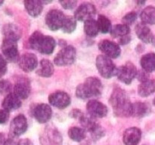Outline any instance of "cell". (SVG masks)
Segmentation results:
<instances>
[{"mask_svg":"<svg viewBox=\"0 0 155 145\" xmlns=\"http://www.w3.org/2000/svg\"><path fill=\"white\" fill-rule=\"evenodd\" d=\"M130 41H131V37H130V36H129L128 35V36H126L122 38H120L119 44H120V45H126V44H128Z\"/></svg>","mask_w":155,"mask_h":145,"instance_id":"f35d334b","label":"cell"},{"mask_svg":"<svg viewBox=\"0 0 155 145\" xmlns=\"http://www.w3.org/2000/svg\"><path fill=\"white\" fill-rule=\"evenodd\" d=\"M142 69L147 72H152L155 70V53H148L142 56L141 59Z\"/></svg>","mask_w":155,"mask_h":145,"instance_id":"d4e9b609","label":"cell"},{"mask_svg":"<svg viewBox=\"0 0 155 145\" xmlns=\"http://www.w3.org/2000/svg\"><path fill=\"white\" fill-rule=\"evenodd\" d=\"M18 65L24 72H31L37 67V57L33 53H25L20 57Z\"/></svg>","mask_w":155,"mask_h":145,"instance_id":"9a60e30c","label":"cell"},{"mask_svg":"<svg viewBox=\"0 0 155 145\" xmlns=\"http://www.w3.org/2000/svg\"><path fill=\"white\" fill-rule=\"evenodd\" d=\"M84 31L86 34L90 37L96 36L99 32L97 21L94 19L86 21L84 23Z\"/></svg>","mask_w":155,"mask_h":145,"instance_id":"f546056e","label":"cell"},{"mask_svg":"<svg viewBox=\"0 0 155 145\" xmlns=\"http://www.w3.org/2000/svg\"><path fill=\"white\" fill-rule=\"evenodd\" d=\"M66 15L58 9H52L47 13L45 23L48 28L52 31L62 29Z\"/></svg>","mask_w":155,"mask_h":145,"instance_id":"8992f818","label":"cell"},{"mask_svg":"<svg viewBox=\"0 0 155 145\" xmlns=\"http://www.w3.org/2000/svg\"><path fill=\"white\" fill-rule=\"evenodd\" d=\"M12 89V85L8 80L2 79L0 81V94L1 95H9Z\"/></svg>","mask_w":155,"mask_h":145,"instance_id":"d6a6232c","label":"cell"},{"mask_svg":"<svg viewBox=\"0 0 155 145\" xmlns=\"http://www.w3.org/2000/svg\"><path fill=\"white\" fill-rule=\"evenodd\" d=\"M5 135L2 134V133L0 132V145H5Z\"/></svg>","mask_w":155,"mask_h":145,"instance_id":"b9f144b4","label":"cell"},{"mask_svg":"<svg viewBox=\"0 0 155 145\" xmlns=\"http://www.w3.org/2000/svg\"><path fill=\"white\" fill-rule=\"evenodd\" d=\"M3 3H4V2H3V1H2V0H0V6H1L3 4Z\"/></svg>","mask_w":155,"mask_h":145,"instance_id":"ee69618b","label":"cell"},{"mask_svg":"<svg viewBox=\"0 0 155 145\" xmlns=\"http://www.w3.org/2000/svg\"><path fill=\"white\" fill-rule=\"evenodd\" d=\"M88 114L93 118H103L107 116L108 109L104 104L96 100H91L86 104Z\"/></svg>","mask_w":155,"mask_h":145,"instance_id":"5bb4252c","label":"cell"},{"mask_svg":"<svg viewBox=\"0 0 155 145\" xmlns=\"http://www.w3.org/2000/svg\"><path fill=\"white\" fill-rule=\"evenodd\" d=\"M142 22L145 24L154 25L155 24V7L149 5L145 8L140 14Z\"/></svg>","mask_w":155,"mask_h":145,"instance_id":"4316f807","label":"cell"},{"mask_svg":"<svg viewBox=\"0 0 155 145\" xmlns=\"http://www.w3.org/2000/svg\"><path fill=\"white\" fill-rule=\"evenodd\" d=\"M76 27H77V20L75 19V18L67 15L65 17L64 22L62 27L63 31L67 33H71L75 30Z\"/></svg>","mask_w":155,"mask_h":145,"instance_id":"1f68e13d","label":"cell"},{"mask_svg":"<svg viewBox=\"0 0 155 145\" xmlns=\"http://www.w3.org/2000/svg\"><path fill=\"white\" fill-rule=\"evenodd\" d=\"M2 106L3 110H5L8 112H12L21 107V101L15 94L10 93L9 95H6L5 98H4Z\"/></svg>","mask_w":155,"mask_h":145,"instance_id":"44dd1931","label":"cell"},{"mask_svg":"<svg viewBox=\"0 0 155 145\" xmlns=\"http://www.w3.org/2000/svg\"><path fill=\"white\" fill-rule=\"evenodd\" d=\"M14 94L20 99H27L30 94V81L25 77H20L14 85Z\"/></svg>","mask_w":155,"mask_h":145,"instance_id":"2e32d148","label":"cell"},{"mask_svg":"<svg viewBox=\"0 0 155 145\" xmlns=\"http://www.w3.org/2000/svg\"><path fill=\"white\" fill-rule=\"evenodd\" d=\"M137 76L138 80L141 82H143L147 81V80L149 79V75H148V72H145V70H140L139 72H137Z\"/></svg>","mask_w":155,"mask_h":145,"instance_id":"8d00e7d4","label":"cell"},{"mask_svg":"<svg viewBox=\"0 0 155 145\" xmlns=\"http://www.w3.org/2000/svg\"><path fill=\"white\" fill-rule=\"evenodd\" d=\"M96 14V8L92 3L84 2L80 5L74 13V18L77 21H86L93 19Z\"/></svg>","mask_w":155,"mask_h":145,"instance_id":"30bf717a","label":"cell"},{"mask_svg":"<svg viewBox=\"0 0 155 145\" xmlns=\"http://www.w3.org/2000/svg\"><path fill=\"white\" fill-rule=\"evenodd\" d=\"M2 33L4 39L18 42L21 37V30L14 24H7L3 27Z\"/></svg>","mask_w":155,"mask_h":145,"instance_id":"ffe728a7","label":"cell"},{"mask_svg":"<svg viewBox=\"0 0 155 145\" xmlns=\"http://www.w3.org/2000/svg\"><path fill=\"white\" fill-rule=\"evenodd\" d=\"M26 10L32 17H38L43 10V3L39 0H27L24 2Z\"/></svg>","mask_w":155,"mask_h":145,"instance_id":"7402d4cb","label":"cell"},{"mask_svg":"<svg viewBox=\"0 0 155 145\" xmlns=\"http://www.w3.org/2000/svg\"><path fill=\"white\" fill-rule=\"evenodd\" d=\"M27 129V118L22 114L15 116L10 124V135L12 137H19Z\"/></svg>","mask_w":155,"mask_h":145,"instance_id":"7c38bea8","label":"cell"},{"mask_svg":"<svg viewBox=\"0 0 155 145\" xmlns=\"http://www.w3.org/2000/svg\"><path fill=\"white\" fill-rule=\"evenodd\" d=\"M154 106H155V98H154Z\"/></svg>","mask_w":155,"mask_h":145,"instance_id":"f6af8a7d","label":"cell"},{"mask_svg":"<svg viewBox=\"0 0 155 145\" xmlns=\"http://www.w3.org/2000/svg\"><path fill=\"white\" fill-rule=\"evenodd\" d=\"M151 108L149 105L144 102H136L133 104L132 116L136 117H144L149 114Z\"/></svg>","mask_w":155,"mask_h":145,"instance_id":"484cf974","label":"cell"},{"mask_svg":"<svg viewBox=\"0 0 155 145\" xmlns=\"http://www.w3.org/2000/svg\"><path fill=\"white\" fill-rule=\"evenodd\" d=\"M137 69L131 62H127L117 68V76L118 79L127 85H130L137 75Z\"/></svg>","mask_w":155,"mask_h":145,"instance_id":"52a82bcc","label":"cell"},{"mask_svg":"<svg viewBox=\"0 0 155 145\" xmlns=\"http://www.w3.org/2000/svg\"><path fill=\"white\" fill-rule=\"evenodd\" d=\"M77 51L72 45H68L62 48L54 58V63L57 66H64L73 64L76 60Z\"/></svg>","mask_w":155,"mask_h":145,"instance_id":"5b68a950","label":"cell"},{"mask_svg":"<svg viewBox=\"0 0 155 145\" xmlns=\"http://www.w3.org/2000/svg\"><path fill=\"white\" fill-rule=\"evenodd\" d=\"M7 72V61L4 56L0 54V78L3 76Z\"/></svg>","mask_w":155,"mask_h":145,"instance_id":"e575fe53","label":"cell"},{"mask_svg":"<svg viewBox=\"0 0 155 145\" xmlns=\"http://www.w3.org/2000/svg\"><path fill=\"white\" fill-rule=\"evenodd\" d=\"M9 119V112L5 110H0V124H5Z\"/></svg>","mask_w":155,"mask_h":145,"instance_id":"74e56055","label":"cell"},{"mask_svg":"<svg viewBox=\"0 0 155 145\" xmlns=\"http://www.w3.org/2000/svg\"><path fill=\"white\" fill-rule=\"evenodd\" d=\"M102 93V84L99 79L89 77L82 84L79 85L76 89V95L80 99H89L98 98Z\"/></svg>","mask_w":155,"mask_h":145,"instance_id":"3957f363","label":"cell"},{"mask_svg":"<svg viewBox=\"0 0 155 145\" xmlns=\"http://www.w3.org/2000/svg\"><path fill=\"white\" fill-rule=\"evenodd\" d=\"M130 32V27L126 24H117L112 27L110 35L113 38H122L128 36Z\"/></svg>","mask_w":155,"mask_h":145,"instance_id":"f1b7e54d","label":"cell"},{"mask_svg":"<svg viewBox=\"0 0 155 145\" xmlns=\"http://www.w3.org/2000/svg\"><path fill=\"white\" fill-rule=\"evenodd\" d=\"M136 33L138 38L143 42L147 44L154 42L155 38L152 32L146 24L139 23L136 26Z\"/></svg>","mask_w":155,"mask_h":145,"instance_id":"d6986e66","label":"cell"},{"mask_svg":"<svg viewBox=\"0 0 155 145\" xmlns=\"http://www.w3.org/2000/svg\"><path fill=\"white\" fill-rule=\"evenodd\" d=\"M82 126L86 131H89L95 139H98L103 136V131L101 126L92 118L83 114L78 118Z\"/></svg>","mask_w":155,"mask_h":145,"instance_id":"9c48e42d","label":"cell"},{"mask_svg":"<svg viewBox=\"0 0 155 145\" xmlns=\"http://www.w3.org/2000/svg\"><path fill=\"white\" fill-rule=\"evenodd\" d=\"M155 92V80L148 79L147 81L141 82L138 88V94L142 98L150 96Z\"/></svg>","mask_w":155,"mask_h":145,"instance_id":"cb8c5ba5","label":"cell"},{"mask_svg":"<svg viewBox=\"0 0 155 145\" xmlns=\"http://www.w3.org/2000/svg\"><path fill=\"white\" fill-rule=\"evenodd\" d=\"M71 97L69 95L61 91L53 92L48 96V102L50 104L61 110L68 107L71 104Z\"/></svg>","mask_w":155,"mask_h":145,"instance_id":"8fae6325","label":"cell"},{"mask_svg":"<svg viewBox=\"0 0 155 145\" xmlns=\"http://www.w3.org/2000/svg\"><path fill=\"white\" fill-rule=\"evenodd\" d=\"M54 65L47 59H42L39 63V69L36 70V73L41 77H45L48 78L52 76L54 73Z\"/></svg>","mask_w":155,"mask_h":145,"instance_id":"603a6c76","label":"cell"},{"mask_svg":"<svg viewBox=\"0 0 155 145\" xmlns=\"http://www.w3.org/2000/svg\"><path fill=\"white\" fill-rule=\"evenodd\" d=\"M96 67L98 72L102 77L105 79H110L114 76L117 75V68L110 57L101 54L98 55L96 58Z\"/></svg>","mask_w":155,"mask_h":145,"instance_id":"277c9868","label":"cell"},{"mask_svg":"<svg viewBox=\"0 0 155 145\" xmlns=\"http://www.w3.org/2000/svg\"><path fill=\"white\" fill-rule=\"evenodd\" d=\"M137 17V13L135 11H131L130 12V13L127 14L123 18V22H124V24H126V25L127 26L131 25V24H133V23L136 21Z\"/></svg>","mask_w":155,"mask_h":145,"instance_id":"836d02e7","label":"cell"},{"mask_svg":"<svg viewBox=\"0 0 155 145\" xmlns=\"http://www.w3.org/2000/svg\"><path fill=\"white\" fill-rule=\"evenodd\" d=\"M142 138V131L139 128L132 127L124 131L123 140L125 145H138Z\"/></svg>","mask_w":155,"mask_h":145,"instance_id":"ac0fdd59","label":"cell"},{"mask_svg":"<svg viewBox=\"0 0 155 145\" xmlns=\"http://www.w3.org/2000/svg\"><path fill=\"white\" fill-rule=\"evenodd\" d=\"M68 135L70 138L77 142H80L84 140L86 136V131L83 128L74 126L68 131Z\"/></svg>","mask_w":155,"mask_h":145,"instance_id":"83f0119b","label":"cell"},{"mask_svg":"<svg viewBox=\"0 0 155 145\" xmlns=\"http://www.w3.org/2000/svg\"><path fill=\"white\" fill-rule=\"evenodd\" d=\"M59 2H60V4L64 8L68 9V10L75 8V6L77 4V2L74 1V0H66V1H61Z\"/></svg>","mask_w":155,"mask_h":145,"instance_id":"d590c367","label":"cell"},{"mask_svg":"<svg viewBox=\"0 0 155 145\" xmlns=\"http://www.w3.org/2000/svg\"><path fill=\"white\" fill-rule=\"evenodd\" d=\"M28 43L32 49L36 50L43 54H52L56 45L54 38L45 36L39 31H35L32 33L29 38Z\"/></svg>","mask_w":155,"mask_h":145,"instance_id":"7a4b0ae2","label":"cell"},{"mask_svg":"<svg viewBox=\"0 0 155 145\" xmlns=\"http://www.w3.org/2000/svg\"><path fill=\"white\" fill-rule=\"evenodd\" d=\"M109 102L113 107L114 113L120 117H128L132 116L133 104L130 102L127 93L121 88L114 89L109 99Z\"/></svg>","mask_w":155,"mask_h":145,"instance_id":"6da1fadb","label":"cell"},{"mask_svg":"<svg viewBox=\"0 0 155 145\" xmlns=\"http://www.w3.org/2000/svg\"><path fill=\"white\" fill-rule=\"evenodd\" d=\"M97 24H98V30L102 33H107L111 30V22L110 20L104 15H99L97 20Z\"/></svg>","mask_w":155,"mask_h":145,"instance_id":"4dcf8cb0","label":"cell"},{"mask_svg":"<svg viewBox=\"0 0 155 145\" xmlns=\"http://www.w3.org/2000/svg\"><path fill=\"white\" fill-rule=\"evenodd\" d=\"M98 48L104 55L111 58H117L121 54V49L117 43L104 39L98 44Z\"/></svg>","mask_w":155,"mask_h":145,"instance_id":"4fadbf2b","label":"cell"},{"mask_svg":"<svg viewBox=\"0 0 155 145\" xmlns=\"http://www.w3.org/2000/svg\"><path fill=\"white\" fill-rule=\"evenodd\" d=\"M18 145H33V143L28 139H23V140H19Z\"/></svg>","mask_w":155,"mask_h":145,"instance_id":"60d3db41","label":"cell"},{"mask_svg":"<svg viewBox=\"0 0 155 145\" xmlns=\"http://www.w3.org/2000/svg\"><path fill=\"white\" fill-rule=\"evenodd\" d=\"M137 4L138 5H144V4H145V1H142V2L139 1V2H137Z\"/></svg>","mask_w":155,"mask_h":145,"instance_id":"7bdbcfd3","label":"cell"},{"mask_svg":"<svg viewBox=\"0 0 155 145\" xmlns=\"http://www.w3.org/2000/svg\"><path fill=\"white\" fill-rule=\"evenodd\" d=\"M154 41H155V39H154Z\"/></svg>","mask_w":155,"mask_h":145,"instance_id":"bcb514c9","label":"cell"},{"mask_svg":"<svg viewBox=\"0 0 155 145\" xmlns=\"http://www.w3.org/2000/svg\"><path fill=\"white\" fill-rule=\"evenodd\" d=\"M1 48L6 60H8L9 62H17L19 60V51L17 42L3 39Z\"/></svg>","mask_w":155,"mask_h":145,"instance_id":"ba28073f","label":"cell"},{"mask_svg":"<svg viewBox=\"0 0 155 145\" xmlns=\"http://www.w3.org/2000/svg\"><path fill=\"white\" fill-rule=\"evenodd\" d=\"M52 110L51 107L46 104H39L33 110V116L39 123H45L51 117Z\"/></svg>","mask_w":155,"mask_h":145,"instance_id":"e0dca14e","label":"cell"},{"mask_svg":"<svg viewBox=\"0 0 155 145\" xmlns=\"http://www.w3.org/2000/svg\"><path fill=\"white\" fill-rule=\"evenodd\" d=\"M18 143H19V141L16 140L15 137H12L5 140V145H18Z\"/></svg>","mask_w":155,"mask_h":145,"instance_id":"ab89813d","label":"cell"}]
</instances>
